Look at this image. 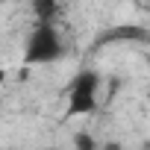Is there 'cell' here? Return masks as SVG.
Segmentation results:
<instances>
[{
    "instance_id": "1",
    "label": "cell",
    "mask_w": 150,
    "mask_h": 150,
    "mask_svg": "<svg viewBox=\"0 0 150 150\" xmlns=\"http://www.w3.org/2000/svg\"><path fill=\"white\" fill-rule=\"evenodd\" d=\"M62 38H59V33L50 27V24H44V21H38V27L30 33V38H27V47H24V62L27 65H44V62H56L59 56H62Z\"/></svg>"
},
{
    "instance_id": "2",
    "label": "cell",
    "mask_w": 150,
    "mask_h": 150,
    "mask_svg": "<svg viewBox=\"0 0 150 150\" xmlns=\"http://www.w3.org/2000/svg\"><path fill=\"white\" fill-rule=\"evenodd\" d=\"M94 103H97V74L94 71H80L71 83L68 112L71 115H88V112H94Z\"/></svg>"
},
{
    "instance_id": "3",
    "label": "cell",
    "mask_w": 150,
    "mask_h": 150,
    "mask_svg": "<svg viewBox=\"0 0 150 150\" xmlns=\"http://www.w3.org/2000/svg\"><path fill=\"white\" fill-rule=\"evenodd\" d=\"M33 9H35V18L50 24L56 15H59V3L56 0H33Z\"/></svg>"
},
{
    "instance_id": "4",
    "label": "cell",
    "mask_w": 150,
    "mask_h": 150,
    "mask_svg": "<svg viewBox=\"0 0 150 150\" xmlns=\"http://www.w3.org/2000/svg\"><path fill=\"white\" fill-rule=\"evenodd\" d=\"M74 144H77L80 150H94V147H97V141H94L91 135H86V132H80L77 138H74Z\"/></svg>"
},
{
    "instance_id": "5",
    "label": "cell",
    "mask_w": 150,
    "mask_h": 150,
    "mask_svg": "<svg viewBox=\"0 0 150 150\" xmlns=\"http://www.w3.org/2000/svg\"><path fill=\"white\" fill-rule=\"evenodd\" d=\"M147 100H150V86H147Z\"/></svg>"
}]
</instances>
